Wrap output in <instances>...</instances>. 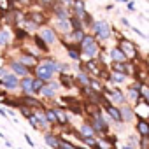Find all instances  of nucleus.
Segmentation results:
<instances>
[{
    "instance_id": "17",
    "label": "nucleus",
    "mask_w": 149,
    "mask_h": 149,
    "mask_svg": "<svg viewBox=\"0 0 149 149\" xmlns=\"http://www.w3.org/2000/svg\"><path fill=\"white\" fill-rule=\"evenodd\" d=\"M70 13H72V16L83 19L84 14L88 13L86 11V0H74V4L70 6Z\"/></svg>"
},
{
    "instance_id": "4",
    "label": "nucleus",
    "mask_w": 149,
    "mask_h": 149,
    "mask_svg": "<svg viewBox=\"0 0 149 149\" xmlns=\"http://www.w3.org/2000/svg\"><path fill=\"white\" fill-rule=\"evenodd\" d=\"M118 47L123 51V54L128 58V61H139V47L132 40L121 39V40H118Z\"/></svg>"
},
{
    "instance_id": "19",
    "label": "nucleus",
    "mask_w": 149,
    "mask_h": 149,
    "mask_svg": "<svg viewBox=\"0 0 149 149\" xmlns=\"http://www.w3.org/2000/svg\"><path fill=\"white\" fill-rule=\"evenodd\" d=\"M32 90H33V76L19 79V95H32Z\"/></svg>"
},
{
    "instance_id": "51",
    "label": "nucleus",
    "mask_w": 149,
    "mask_h": 149,
    "mask_svg": "<svg viewBox=\"0 0 149 149\" xmlns=\"http://www.w3.org/2000/svg\"><path fill=\"white\" fill-rule=\"evenodd\" d=\"M35 4H37V0H35Z\"/></svg>"
},
{
    "instance_id": "41",
    "label": "nucleus",
    "mask_w": 149,
    "mask_h": 149,
    "mask_svg": "<svg viewBox=\"0 0 149 149\" xmlns=\"http://www.w3.org/2000/svg\"><path fill=\"white\" fill-rule=\"evenodd\" d=\"M9 95H11V93H7V91H6V90H4V88H0V102H2V100H4V98H7V97H9Z\"/></svg>"
},
{
    "instance_id": "15",
    "label": "nucleus",
    "mask_w": 149,
    "mask_h": 149,
    "mask_svg": "<svg viewBox=\"0 0 149 149\" xmlns=\"http://www.w3.org/2000/svg\"><path fill=\"white\" fill-rule=\"evenodd\" d=\"M42 139H44V144L46 146H49L51 149H58L60 146H61V137L58 135V133H54V132H44L42 133Z\"/></svg>"
},
{
    "instance_id": "50",
    "label": "nucleus",
    "mask_w": 149,
    "mask_h": 149,
    "mask_svg": "<svg viewBox=\"0 0 149 149\" xmlns=\"http://www.w3.org/2000/svg\"><path fill=\"white\" fill-rule=\"evenodd\" d=\"M146 86H147V88H149V83H147V84H146Z\"/></svg>"
},
{
    "instance_id": "39",
    "label": "nucleus",
    "mask_w": 149,
    "mask_h": 149,
    "mask_svg": "<svg viewBox=\"0 0 149 149\" xmlns=\"http://www.w3.org/2000/svg\"><path fill=\"white\" fill-rule=\"evenodd\" d=\"M139 149H149V137H140V140H139Z\"/></svg>"
},
{
    "instance_id": "30",
    "label": "nucleus",
    "mask_w": 149,
    "mask_h": 149,
    "mask_svg": "<svg viewBox=\"0 0 149 149\" xmlns=\"http://www.w3.org/2000/svg\"><path fill=\"white\" fill-rule=\"evenodd\" d=\"M79 133H81V137H95V132H93V128L88 121H84L79 126Z\"/></svg>"
},
{
    "instance_id": "25",
    "label": "nucleus",
    "mask_w": 149,
    "mask_h": 149,
    "mask_svg": "<svg viewBox=\"0 0 149 149\" xmlns=\"http://www.w3.org/2000/svg\"><path fill=\"white\" fill-rule=\"evenodd\" d=\"M135 132L139 137H149V121L147 119H137Z\"/></svg>"
},
{
    "instance_id": "35",
    "label": "nucleus",
    "mask_w": 149,
    "mask_h": 149,
    "mask_svg": "<svg viewBox=\"0 0 149 149\" xmlns=\"http://www.w3.org/2000/svg\"><path fill=\"white\" fill-rule=\"evenodd\" d=\"M18 111L21 112V116H23L25 119H28V118H30V116L33 114V111H32V109H28V107H25V105H21V107H19Z\"/></svg>"
},
{
    "instance_id": "36",
    "label": "nucleus",
    "mask_w": 149,
    "mask_h": 149,
    "mask_svg": "<svg viewBox=\"0 0 149 149\" xmlns=\"http://www.w3.org/2000/svg\"><path fill=\"white\" fill-rule=\"evenodd\" d=\"M26 121L30 123V126H32L33 130H40V128H39V121H37V116H35V112H33V114H32V116H30Z\"/></svg>"
},
{
    "instance_id": "32",
    "label": "nucleus",
    "mask_w": 149,
    "mask_h": 149,
    "mask_svg": "<svg viewBox=\"0 0 149 149\" xmlns=\"http://www.w3.org/2000/svg\"><path fill=\"white\" fill-rule=\"evenodd\" d=\"M11 13V0H0V14L7 16Z\"/></svg>"
},
{
    "instance_id": "29",
    "label": "nucleus",
    "mask_w": 149,
    "mask_h": 149,
    "mask_svg": "<svg viewBox=\"0 0 149 149\" xmlns=\"http://www.w3.org/2000/svg\"><path fill=\"white\" fill-rule=\"evenodd\" d=\"M128 81V76H125V74H118V72H111V77H109V84H123Z\"/></svg>"
},
{
    "instance_id": "18",
    "label": "nucleus",
    "mask_w": 149,
    "mask_h": 149,
    "mask_svg": "<svg viewBox=\"0 0 149 149\" xmlns=\"http://www.w3.org/2000/svg\"><path fill=\"white\" fill-rule=\"evenodd\" d=\"M58 83L61 88H67V90H72V88H76V76H72V72L70 74H58Z\"/></svg>"
},
{
    "instance_id": "6",
    "label": "nucleus",
    "mask_w": 149,
    "mask_h": 149,
    "mask_svg": "<svg viewBox=\"0 0 149 149\" xmlns=\"http://www.w3.org/2000/svg\"><path fill=\"white\" fill-rule=\"evenodd\" d=\"M37 33L44 39V42H46L49 47H53V46H56V44L60 42V37H58V33L54 32V28H53L51 25H44V26H40Z\"/></svg>"
},
{
    "instance_id": "33",
    "label": "nucleus",
    "mask_w": 149,
    "mask_h": 149,
    "mask_svg": "<svg viewBox=\"0 0 149 149\" xmlns=\"http://www.w3.org/2000/svg\"><path fill=\"white\" fill-rule=\"evenodd\" d=\"M42 88H44V83L33 77V90H32V95L39 97V95H40V91H42Z\"/></svg>"
},
{
    "instance_id": "43",
    "label": "nucleus",
    "mask_w": 149,
    "mask_h": 149,
    "mask_svg": "<svg viewBox=\"0 0 149 149\" xmlns=\"http://www.w3.org/2000/svg\"><path fill=\"white\" fill-rule=\"evenodd\" d=\"M126 7H128L130 11H135V2H133V0H130V2L126 4Z\"/></svg>"
},
{
    "instance_id": "21",
    "label": "nucleus",
    "mask_w": 149,
    "mask_h": 149,
    "mask_svg": "<svg viewBox=\"0 0 149 149\" xmlns=\"http://www.w3.org/2000/svg\"><path fill=\"white\" fill-rule=\"evenodd\" d=\"M109 61H114V63H125V61H128V58L123 54V51H121L118 46H114V47H111V51H109Z\"/></svg>"
},
{
    "instance_id": "48",
    "label": "nucleus",
    "mask_w": 149,
    "mask_h": 149,
    "mask_svg": "<svg viewBox=\"0 0 149 149\" xmlns=\"http://www.w3.org/2000/svg\"><path fill=\"white\" fill-rule=\"evenodd\" d=\"M76 149H88V147H81V146H76Z\"/></svg>"
},
{
    "instance_id": "7",
    "label": "nucleus",
    "mask_w": 149,
    "mask_h": 149,
    "mask_svg": "<svg viewBox=\"0 0 149 149\" xmlns=\"http://www.w3.org/2000/svg\"><path fill=\"white\" fill-rule=\"evenodd\" d=\"M21 97V102H23V105L25 107H28V109H32L33 112H37V111H46V102L42 100V98H39V97H35V95H19Z\"/></svg>"
},
{
    "instance_id": "38",
    "label": "nucleus",
    "mask_w": 149,
    "mask_h": 149,
    "mask_svg": "<svg viewBox=\"0 0 149 149\" xmlns=\"http://www.w3.org/2000/svg\"><path fill=\"white\" fill-rule=\"evenodd\" d=\"M53 2H54V0H37V6H39V7H42L44 11H47V9H49V6H51Z\"/></svg>"
},
{
    "instance_id": "14",
    "label": "nucleus",
    "mask_w": 149,
    "mask_h": 149,
    "mask_svg": "<svg viewBox=\"0 0 149 149\" xmlns=\"http://www.w3.org/2000/svg\"><path fill=\"white\" fill-rule=\"evenodd\" d=\"M2 88H4L7 93L19 91V77H16L14 74H9L7 77H4V79H2Z\"/></svg>"
},
{
    "instance_id": "2",
    "label": "nucleus",
    "mask_w": 149,
    "mask_h": 149,
    "mask_svg": "<svg viewBox=\"0 0 149 149\" xmlns=\"http://www.w3.org/2000/svg\"><path fill=\"white\" fill-rule=\"evenodd\" d=\"M91 35L97 39V42H105L112 37V26L105 21V19H95L93 26H91Z\"/></svg>"
},
{
    "instance_id": "8",
    "label": "nucleus",
    "mask_w": 149,
    "mask_h": 149,
    "mask_svg": "<svg viewBox=\"0 0 149 149\" xmlns=\"http://www.w3.org/2000/svg\"><path fill=\"white\" fill-rule=\"evenodd\" d=\"M6 65L9 67V70H11V74H14L16 77H19V79H23V77H26V76H30V70L25 67V65H21L16 58H7L6 60Z\"/></svg>"
},
{
    "instance_id": "24",
    "label": "nucleus",
    "mask_w": 149,
    "mask_h": 149,
    "mask_svg": "<svg viewBox=\"0 0 149 149\" xmlns=\"http://www.w3.org/2000/svg\"><path fill=\"white\" fill-rule=\"evenodd\" d=\"M54 112H56V121H58V126L60 128H67L68 126V114L63 107H54Z\"/></svg>"
},
{
    "instance_id": "22",
    "label": "nucleus",
    "mask_w": 149,
    "mask_h": 149,
    "mask_svg": "<svg viewBox=\"0 0 149 149\" xmlns=\"http://www.w3.org/2000/svg\"><path fill=\"white\" fill-rule=\"evenodd\" d=\"M133 111H135V116H137L139 119H147V121H149V104L139 102V104L133 107Z\"/></svg>"
},
{
    "instance_id": "47",
    "label": "nucleus",
    "mask_w": 149,
    "mask_h": 149,
    "mask_svg": "<svg viewBox=\"0 0 149 149\" xmlns=\"http://www.w3.org/2000/svg\"><path fill=\"white\" fill-rule=\"evenodd\" d=\"M2 26H4V16L0 14V28H2Z\"/></svg>"
},
{
    "instance_id": "40",
    "label": "nucleus",
    "mask_w": 149,
    "mask_h": 149,
    "mask_svg": "<svg viewBox=\"0 0 149 149\" xmlns=\"http://www.w3.org/2000/svg\"><path fill=\"white\" fill-rule=\"evenodd\" d=\"M23 137H25V142H26V144H28L30 147H33V146H35V142H33V140L30 139V135H28V133H23Z\"/></svg>"
},
{
    "instance_id": "27",
    "label": "nucleus",
    "mask_w": 149,
    "mask_h": 149,
    "mask_svg": "<svg viewBox=\"0 0 149 149\" xmlns=\"http://www.w3.org/2000/svg\"><path fill=\"white\" fill-rule=\"evenodd\" d=\"M90 81H91V76L86 72H77L76 74V88H84V86H90Z\"/></svg>"
},
{
    "instance_id": "16",
    "label": "nucleus",
    "mask_w": 149,
    "mask_h": 149,
    "mask_svg": "<svg viewBox=\"0 0 149 149\" xmlns=\"http://www.w3.org/2000/svg\"><path fill=\"white\" fill-rule=\"evenodd\" d=\"M32 44L37 47V51L42 54V56H47V54H51V47L44 42V39L39 35V33H33L32 35Z\"/></svg>"
},
{
    "instance_id": "37",
    "label": "nucleus",
    "mask_w": 149,
    "mask_h": 149,
    "mask_svg": "<svg viewBox=\"0 0 149 149\" xmlns=\"http://www.w3.org/2000/svg\"><path fill=\"white\" fill-rule=\"evenodd\" d=\"M9 74H11L9 67H7L6 63H2V65H0V79H4V77H7Z\"/></svg>"
},
{
    "instance_id": "3",
    "label": "nucleus",
    "mask_w": 149,
    "mask_h": 149,
    "mask_svg": "<svg viewBox=\"0 0 149 149\" xmlns=\"http://www.w3.org/2000/svg\"><path fill=\"white\" fill-rule=\"evenodd\" d=\"M90 125H91V128H93V132H95V137H105V135H109V130H111V126H109V121L104 118V114H100V116H97V118H91V119H86Z\"/></svg>"
},
{
    "instance_id": "5",
    "label": "nucleus",
    "mask_w": 149,
    "mask_h": 149,
    "mask_svg": "<svg viewBox=\"0 0 149 149\" xmlns=\"http://www.w3.org/2000/svg\"><path fill=\"white\" fill-rule=\"evenodd\" d=\"M60 90H61V86H60V83L54 79V81L44 84V88H42V91H40L39 97H40L44 102H53V100L58 97V91H60Z\"/></svg>"
},
{
    "instance_id": "23",
    "label": "nucleus",
    "mask_w": 149,
    "mask_h": 149,
    "mask_svg": "<svg viewBox=\"0 0 149 149\" xmlns=\"http://www.w3.org/2000/svg\"><path fill=\"white\" fill-rule=\"evenodd\" d=\"M13 35L16 37V42H18V44H25L26 40H32V35H30L25 28H21V26H16V28L13 30Z\"/></svg>"
},
{
    "instance_id": "28",
    "label": "nucleus",
    "mask_w": 149,
    "mask_h": 149,
    "mask_svg": "<svg viewBox=\"0 0 149 149\" xmlns=\"http://www.w3.org/2000/svg\"><path fill=\"white\" fill-rule=\"evenodd\" d=\"M44 116H46V119L49 121L51 128H56V126H58V121H56V112H54V107H46V111H44Z\"/></svg>"
},
{
    "instance_id": "10",
    "label": "nucleus",
    "mask_w": 149,
    "mask_h": 149,
    "mask_svg": "<svg viewBox=\"0 0 149 149\" xmlns=\"http://www.w3.org/2000/svg\"><path fill=\"white\" fill-rule=\"evenodd\" d=\"M26 18L30 21H33L37 26H44V25H49L51 21V16L46 13V11H26Z\"/></svg>"
},
{
    "instance_id": "45",
    "label": "nucleus",
    "mask_w": 149,
    "mask_h": 149,
    "mask_svg": "<svg viewBox=\"0 0 149 149\" xmlns=\"http://www.w3.org/2000/svg\"><path fill=\"white\" fill-rule=\"evenodd\" d=\"M121 25H123V26H128V28H130V21H128L126 18H121Z\"/></svg>"
},
{
    "instance_id": "13",
    "label": "nucleus",
    "mask_w": 149,
    "mask_h": 149,
    "mask_svg": "<svg viewBox=\"0 0 149 149\" xmlns=\"http://www.w3.org/2000/svg\"><path fill=\"white\" fill-rule=\"evenodd\" d=\"M51 26L54 28V32L58 33V37H65L72 32V25H70V19H53Z\"/></svg>"
},
{
    "instance_id": "42",
    "label": "nucleus",
    "mask_w": 149,
    "mask_h": 149,
    "mask_svg": "<svg viewBox=\"0 0 149 149\" xmlns=\"http://www.w3.org/2000/svg\"><path fill=\"white\" fill-rule=\"evenodd\" d=\"M121 149H139V147H135V146H133V144H130V142H125Z\"/></svg>"
},
{
    "instance_id": "1",
    "label": "nucleus",
    "mask_w": 149,
    "mask_h": 149,
    "mask_svg": "<svg viewBox=\"0 0 149 149\" xmlns=\"http://www.w3.org/2000/svg\"><path fill=\"white\" fill-rule=\"evenodd\" d=\"M79 49H81V61H90V60H97L102 47L100 44L97 42V39L91 35V33H86L84 39L81 40L79 44Z\"/></svg>"
},
{
    "instance_id": "20",
    "label": "nucleus",
    "mask_w": 149,
    "mask_h": 149,
    "mask_svg": "<svg viewBox=\"0 0 149 149\" xmlns=\"http://www.w3.org/2000/svg\"><path fill=\"white\" fill-rule=\"evenodd\" d=\"M119 111H121V121H123V123H132V121L137 118V116H135V111H133V107H132L130 104L121 105Z\"/></svg>"
},
{
    "instance_id": "46",
    "label": "nucleus",
    "mask_w": 149,
    "mask_h": 149,
    "mask_svg": "<svg viewBox=\"0 0 149 149\" xmlns=\"http://www.w3.org/2000/svg\"><path fill=\"white\" fill-rule=\"evenodd\" d=\"M0 116H2V118H7V111H6L2 105H0Z\"/></svg>"
},
{
    "instance_id": "26",
    "label": "nucleus",
    "mask_w": 149,
    "mask_h": 149,
    "mask_svg": "<svg viewBox=\"0 0 149 149\" xmlns=\"http://www.w3.org/2000/svg\"><path fill=\"white\" fill-rule=\"evenodd\" d=\"M2 105H6V107H9V109H19L21 105H23V102H21V97L18 95V97H13V95H9L7 98H4L2 102H0Z\"/></svg>"
},
{
    "instance_id": "34",
    "label": "nucleus",
    "mask_w": 149,
    "mask_h": 149,
    "mask_svg": "<svg viewBox=\"0 0 149 149\" xmlns=\"http://www.w3.org/2000/svg\"><path fill=\"white\" fill-rule=\"evenodd\" d=\"M83 23H84V30H86V28H91V26H93L95 19H93V16H91L90 13H86L84 18H83Z\"/></svg>"
},
{
    "instance_id": "44",
    "label": "nucleus",
    "mask_w": 149,
    "mask_h": 149,
    "mask_svg": "<svg viewBox=\"0 0 149 149\" xmlns=\"http://www.w3.org/2000/svg\"><path fill=\"white\" fill-rule=\"evenodd\" d=\"M60 2H61V4H65L67 7H70V6L74 4V0H60Z\"/></svg>"
},
{
    "instance_id": "11",
    "label": "nucleus",
    "mask_w": 149,
    "mask_h": 149,
    "mask_svg": "<svg viewBox=\"0 0 149 149\" xmlns=\"http://www.w3.org/2000/svg\"><path fill=\"white\" fill-rule=\"evenodd\" d=\"M13 44H14V35H13V32L4 25L2 28H0V49H2V51H7V49L13 47Z\"/></svg>"
},
{
    "instance_id": "9",
    "label": "nucleus",
    "mask_w": 149,
    "mask_h": 149,
    "mask_svg": "<svg viewBox=\"0 0 149 149\" xmlns=\"http://www.w3.org/2000/svg\"><path fill=\"white\" fill-rule=\"evenodd\" d=\"M105 97H107V98L111 100V104L116 105V107H121V105L128 104L125 91H123L121 88H118V86H111V90H109V93H107Z\"/></svg>"
},
{
    "instance_id": "12",
    "label": "nucleus",
    "mask_w": 149,
    "mask_h": 149,
    "mask_svg": "<svg viewBox=\"0 0 149 149\" xmlns=\"http://www.w3.org/2000/svg\"><path fill=\"white\" fill-rule=\"evenodd\" d=\"M16 60L21 63V65H25L30 72L39 65V58H35V56H32L30 53H26V51H19L18 54H16Z\"/></svg>"
},
{
    "instance_id": "52",
    "label": "nucleus",
    "mask_w": 149,
    "mask_h": 149,
    "mask_svg": "<svg viewBox=\"0 0 149 149\" xmlns=\"http://www.w3.org/2000/svg\"><path fill=\"white\" fill-rule=\"evenodd\" d=\"M147 39H149V35H147Z\"/></svg>"
},
{
    "instance_id": "49",
    "label": "nucleus",
    "mask_w": 149,
    "mask_h": 149,
    "mask_svg": "<svg viewBox=\"0 0 149 149\" xmlns=\"http://www.w3.org/2000/svg\"><path fill=\"white\" fill-rule=\"evenodd\" d=\"M109 149H118V147H116V146H111V147H109Z\"/></svg>"
},
{
    "instance_id": "31",
    "label": "nucleus",
    "mask_w": 149,
    "mask_h": 149,
    "mask_svg": "<svg viewBox=\"0 0 149 149\" xmlns=\"http://www.w3.org/2000/svg\"><path fill=\"white\" fill-rule=\"evenodd\" d=\"M70 25H72V32L74 30H84V23L81 18H76V16H70ZM86 32V30H84Z\"/></svg>"
}]
</instances>
